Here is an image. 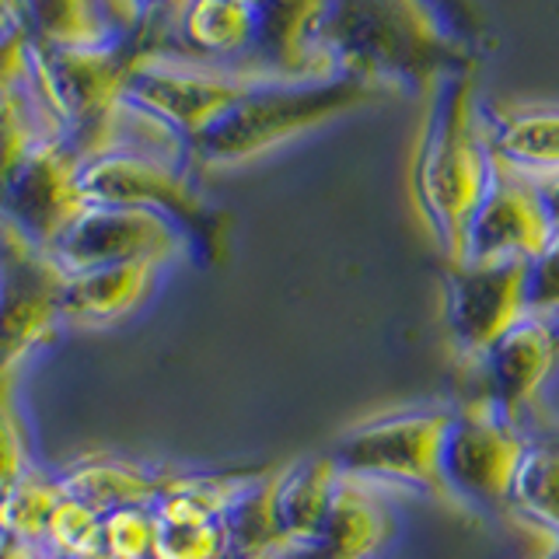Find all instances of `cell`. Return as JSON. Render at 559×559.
I'll list each match as a JSON object with an SVG mask.
<instances>
[{"mask_svg": "<svg viewBox=\"0 0 559 559\" xmlns=\"http://www.w3.org/2000/svg\"><path fill=\"white\" fill-rule=\"evenodd\" d=\"M528 433L493 409L483 395L451 409L441 451L444 497L468 507H507L518 468L528 454Z\"/></svg>", "mask_w": 559, "mask_h": 559, "instance_id": "cell-8", "label": "cell"}, {"mask_svg": "<svg viewBox=\"0 0 559 559\" xmlns=\"http://www.w3.org/2000/svg\"><path fill=\"white\" fill-rule=\"evenodd\" d=\"M14 556V546L11 542H0V559H11Z\"/></svg>", "mask_w": 559, "mask_h": 559, "instance_id": "cell-38", "label": "cell"}, {"mask_svg": "<svg viewBox=\"0 0 559 559\" xmlns=\"http://www.w3.org/2000/svg\"><path fill=\"white\" fill-rule=\"evenodd\" d=\"M0 542H4V538H0Z\"/></svg>", "mask_w": 559, "mask_h": 559, "instance_id": "cell-39", "label": "cell"}, {"mask_svg": "<svg viewBox=\"0 0 559 559\" xmlns=\"http://www.w3.org/2000/svg\"><path fill=\"white\" fill-rule=\"evenodd\" d=\"M78 171L81 157L63 133H43L0 186V221L49 249L87 206Z\"/></svg>", "mask_w": 559, "mask_h": 559, "instance_id": "cell-11", "label": "cell"}, {"mask_svg": "<svg viewBox=\"0 0 559 559\" xmlns=\"http://www.w3.org/2000/svg\"><path fill=\"white\" fill-rule=\"evenodd\" d=\"M63 500V486L57 472L35 465L28 476L17 483L11 493L0 500V538L17 542V546L43 549L49 521Z\"/></svg>", "mask_w": 559, "mask_h": 559, "instance_id": "cell-23", "label": "cell"}, {"mask_svg": "<svg viewBox=\"0 0 559 559\" xmlns=\"http://www.w3.org/2000/svg\"><path fill=\"white\" fill-rule=\"evenodd\" d=\"M424 4L444 35H451L465 49H472V43L483 35V11L476 8V0H424Z\"/></svg>", "mask_w": 559, "mask_h": 559, "instance_id": "cell-31", "label": "cell"}, {"mask_svg": "<svg viewBox=\"0 0 559 559\" xmlns=\"http://www.w3.org/2000/svg\"><path fill=\"white\" fill-rule=\"evenodd\" d=\"M136 49L140 46L133 39L49 49L28 46V74L35 92L78 157L87 154L102 122L119 105Z\"/></svg>", "mask_w": 559, "mask_h": 559, "instance_id": "cell-5", "label": "cell"}, {"mask_svg": "<svg viewBox=\"0 0 559 559\" xmlns=\"http://www.w3.org/2000/svg\"><path fill=\"white\" fill-rule=\"evenodd\" d=\"M227 542L231 552H270L280 549V528H276V468L255 472L241 486V493L231 500L224 514Z\"/></svg>", "mask_w": 559, "mask_h": 559, "instance_id": "cell-24", "label": "cell"}, {"mask_svg": "<svg viewBox=\"0 0 559 559\" xmlns=\"http://www.w3.org/2000/svg\"><path fill=\"white\" fill-rule=\"evenodd\" d=\"M105 14L122 39H133L140 49H162L179 25L189 0H102Z\"/></svg>", "mask_w": 559, "mask_h": 559, "instance_id": "cell-26", "label": "cell"}, {"mask_svg": "<svg viewBox=\"0 0 559 559\" xmlns=\"http://www.w3.org/2000/svg\"><path fill=\"white\" fill-rule=\"evenodd\" d=\"M102 521L105 518L95 514L92 507H84L81 500L63 493L57 514H52V521H49L43 549L60 556V559H105Z\"/></svg>", "mask_w": 559, "mask_h": 559, "instance_id": "cell-27", "label": "cell"}, {"mask_svg": "<svg viewBox=\"0 0 559 559\" xmlns=\"http://www.w3.org/2000/svg\"><path fill=\"white\" fill-rule=\"evenodd\" d=\"M483 133L500 165L521 175L559 171V109H479Z\"/></svg>", "mask_w": 559, "mask_h": 559, "instance_id": "cell-20", "label": "cell"}, {"mask_svg": "<svg viewBox=\"0 0 559 559\" xmlns=\"http://www.w3.org/2000/svg\"><path fill=\"white\" fill-rule=\"evenodd\" d=\"M52 130H57V122H52L39 92H35L32 74L22 84L0 92V186L35 140Z\"/></svg>", "mask_w": 559, "mask_h": 559, "instance_id": "cell-25", "label": "cell"}, {"mask_svg": "<svg viewBox=\"0 0 559 559\" xmlns=\"http://www.w3.org/2000/svg\"><path fill=\"white\" fill-rule=\"evenodd\" d=\"M14 546V556L11 559H60V556H52L46 549H28V546H17V542H11Z\"/></svg>", "mask_w": 559, "mask_h": 559, "instance_id": "cell-35", "label": "cell"}, {"mask_svg": "<svg viewBox=\"0 0 559 559\" xmlns=\"http://www.w3.org/2000/svg\"><path fill=\"white\" fill-rule=\"evenodd\" d=\"M493 171L497 162L483 133L472 70H451L430 87L427 122L413 168L419 210L448 262L459 259L468 221L493 182Z\"/></svg>", "mask_w": 559, "mask_h": 559, "instance_id": "cell-2", "label": "cell"}, {"mask_svg": "<svg viewBox=\"0 0 559 559\" xmlns=\"http://www.w3.org/2000/svg\"><path fill=\"white\" fill-rule=\"evenodd\" d=\"M35 468L32 437L17 392H0V500Z\"/></svg>", "mask_w": 559, "mask_h": 559, "instance_id": "cell-28", "label": "cell"}, {"mask_svg": "<svg viewBox=\"0 0 559 559\" xmlns=\"http://www.w3.org/2000/svg\"><path fill=\"white\" fill-rule=\"evenodd\" d=\"M399 528L384 489L340 479L322 528L308 542L280 549V559H378Z\"/></svg>", "mask_w": 559, "mask_h": 559, "instance_id": "cell-15", "label": "cell"}, {"mask_svg": "<svg viewBox=\"0 0 559 559\" xmlns=\"http://www.w3.org/2000/svg\"><path fill=\"white\" fill-rule=\"evenodd\" d=\"M192 165L147 154L109 151L81 162V192L87 206H144L171 217L192 241L197 259H217L224 217L206 203Z\"/></svg>", "mask_w": 559, "mask_h": 559, "instance_id": "cell-4", "label": "cell"}, {"mask_svg": "<svg viewBox=\"0 0 559 559\" xmlns=\"http://www.w3.org/2000/svg\"><path fill=\"white\" fill-rule=\"evenodd\" d=\"M559 360V329L549 319L528 314L503 340L479 357L483 364V399L524 430V419L546 389Z\"/></svg>", "mask_w": 559, "mask_h": 559, "instance_id": "cell-14", "label": "cell"}, {"mask_svg": "<svg viewBox=\"0 0 559 559\" xmlns=\"http://www.w3.org/2000/svg\"><path fill=\"white\" fill-rule=\"evenodd\" d=\"M451 409H402L349 427L329 459L343 479L367 486H406L419 493L444 497L441 451Z\"/></svg>", "mask_w": 559, "mask_h": 559, "instance_id": "cell-7", "label": "cell"}, {"mask_svg": "<svg viewBox=\"0 0 559 559\" xmlns=\"http://www.w3.org/2000/svg\"><path fill=\"white\" fill-rule=\"evenodd\" d=\"M165 266L151 262H122V266H95L67 273L63 284V319L67 325H112L147 301Z\"/></svg>", "mask_w": 559, "mask_h": 559, "instance_id": "cell-17", "label": "cell"}, {"mask_svg": "<svg viewBox=\"0 0 559 559\" xmlns=\"http://www.w3.org/2000/svg\"><path fill=\"white\" fill-rule=\"evenodd\" d=\"M154 511L151 507H122L102 521L105 559H154Z\"/></svg>", "mask_w": 559, "mask_h": 559, "instance_id": "cell-29", "label": "cell"}, {"mask_svg": "<svg viewBox=\"0 0 559 559\" xmlns=\"http://www.w3.org/2000/svg\"><path fill=\"white\" fill-rule=\"evenodd\" d=\"M384 92L360 78H255L217 122L192 140L197 168H231L301 136Z\"/></svg>", "mask_w": 559, "mask_h": 559, "instance_id": "cell-3", "label": "cell"}, {"mask_svg": "<svg viewBox=\"0 0 559 559\" xmlns=\"http://www.w3.org/2000/svg\"><path fill=\"white\" fill-rule=\"evenodd\" d=\"M63 273L192 255V241L171 217L144 206H84V214L46 249Z\"/></svg>", "mask_w": 559, "mask_h": 559, "instance_id": "cell-10", "label": "cell"}, {"mask_svg": "<svg viewBox=\"0 0 559 559\" xmlns=\"http://www.w3.org/2000/svg\"><path fill=\"white\" fill-rule=\"evenodd\" d=\"M162 49L200 63L252 74L255 11L245 0H189L171 39Z\"/></svg>", "mask_w": 559, "mask_h": 559, "instance_id": "cell-16", "label": "cell"}, {"mask_svg": "<svg viewBox=\"0 0 559 559\" xmlns=\"http://www.w3.org/2000/svg\"><path fill=\"white\" fill-rule=\"evenodd\" d=\"M224 559H280V549H270V552H227Z\"/></svg>", "mask_w": 559, "mask_h": 559, "instance_id": "cell-36", "label": "cell"}, {"mask_svg": "<svg viewBox=\"0 0 559 559\" xmlns=\"http://www.w3.org/2000/svg\"><path fill=\"white\" fill-rule=\"evenodd\" d=\"M11 14L32 49L122 39L116 35L102 0H11Z\"/></svg>", "mask_w": 559, "mask_h": 559, "instance_id": "cell-21", "label": "cell"}, {"mask_svg": "<svg viewBox=\"0 0 559 559\" xmlns=\"http://www.w3.org/2000/svg\"><path fill=\"white\" fill-rule=\"evenodd\" d=\"M255 78L241 70L200 63L165 49H136L122 98L165 119L189 144L245 95Z\"/></svg>", "mask_w": 559, "mask_h": 559, "instance_id": "cell-9", "label": "cell"}, {"mask_svg": "<svg viewBox=\"0 0 559 559\" xmlns=\"http://www.w3.org/2000/svg\"><path fill=\"white\" fill-rule=\"evenodd\" d=\"M28 78V39L17 25L0 32V92Z\"/></svg>", "mask_w": 559, "mask_h": 559, "instance_id": "cell-32", "label": "cell"}, {"mask_svg": "<svg viewBox=\"0 0 559 559\" xmlns=\"http://www.w3.org/2000/svg\"><path fill=\"white\" fill-rule=\"evenodd\" d=\"M552 241L556 235L546 221V210H542L535 197V186L528 182V175L497 162L493 182H489L483 203L468 221L462 252L454 262H500V259L535 262L538 255H546Z\"/></svg>", "mask_w": 559, "mask_h": 559, "instance_id": "cell-13", "label": "cell"}, {"mask_svg": "<svg viewBox=\"0 0 559 559\" xmlns=\"http://www.w3.org/2000/svg\"><path fill=\"white\" fill-rule=\"evenodd\" d=\"M322 49L336 74L381 92H424L451 70H472V49L444 35L424 0H329Z\"/></svg>", "mask_w": 559, "mask_h": 559, "instance_id": "cell-1", "label": "cell"}, {"mask_svg": "<svg viewBox=\"0 0 559 559\" xmlns=\"http://www.w3.org/2000/svg\"><path fill=\"white\" fill-rule=\"evenodd\" d=\"M8 25H14V14H11V0H0V32Z\"/></svg>", "mask_w": 559, "mask_h": 559, "instance_id": "cell-37", "label": "cell"}, {"mask_svg": "<svg viewBox=\"0 0 559 559\" xmlns=\"http://www.w3.org/2000/svg\"><path fill=\"white\" fill-rule=\"evenodd\" d=\"M340 479V468L329 454H308V459L276 468V528L284 546L308 542L322 528Z\"/></svg>", "mask_w": 559, "mask_h": 559, "instance_id": "cell-19", "label": "cell"}, {"mask_svg": "<svg viewBox=\"0 0 559 559\" xmlns=\"http://www.w3.org/2000/svg\"><path fill=\"white\" fill-rule=\"evenodd\" d=\"M535 424H542L546 430L532 437V441H559V360L552 367L546 389H542V395L535 402V409L528 413V419H524V433H528V427H535Z\"/></svg>", "mask_w": 559, "mask_h": 559, "instance_id": "cell-33", "label": "cell"}, {"mask_svg": "<svg viewBox=\"0 0 559 559\" xmlns=\"http://www.w3.org/2000/svg\"><path fill=\"white\" fill-rule=\"evenodd\" d=\"M532 262H451L448 266V332L465 360H479L518 322L528 319Z\"/></svg>", "mask_w": 559, "mask_h": 559, "instance_id": "cell-12", "label": "cell"}, {"mask_svg": "<svg viewBox=\"0 0 559 559\" xmlns=\"http://www.w3.org/2000/svg\"><path fill=\"white\" fill-rule=\"evenodd\" d=\"M63 284L52 255L0 221V392H17L28 360L67 329Z\"/></svg>", "mask_w": 559, "mask_h": 559, "instance_id": "cell-6", "label": "cell"}, {"mask_svg": "<svg viewBox=\"0 0 559 559\" xmlns=\"http://www.w3.org/2000/svg\"><path fill=\"white\" fill-rule=\"evenodd\" d=\"M511 511L552 538L559 552V441H532L511 486Z\"/></svg>", "mask_w": 559, "mask_h": 559, "instance_id": "cell-22", "label": "cell"}, {"mask_svg": "<svg viewBox=\"0 0 559 559\" xmlns=\"http://www.w3.org/2000/svg\"><path fill=\"white\" fill-rule=\"evenodd\" d=\"M528 311L538 319H559V238L532 262Z\"/></svg>", "mask_w": 559, "mask_h": 559, "instance_id": "cell-30", "label": "cell"}, {"mask_svg": "<svg viewBox=\"0 0 559 559\" xmlns=\"http://www.w3.org/2000/svg\"><path fill=\"white\" fill-rule=\"evenodd\" d=\"M57 479L67 497L81 500L105 518L122 507H151L168 476L144 462L122 459V454H81L70 465L57 468Z\"/></svg>", "mask_w": 559, "mask_h": 559, "instance_id": "cell-18", "label": "cell"}, {"mask_svg": "<svg viewBox=\"0 0 559 559\" xmlns=\"http://www.w3.org/2000/svg\"><path fill=\"white\" fill-rule=\"evenodd\" d=\"M528 182L535 186V197L546 210V221L552 227V235L559 238V171H549V175H528Z\"/></svg>", "mask_w": 559, "mask_h": 559, "instance_id": "cell-34", "label": "cell"}]
</instances>
